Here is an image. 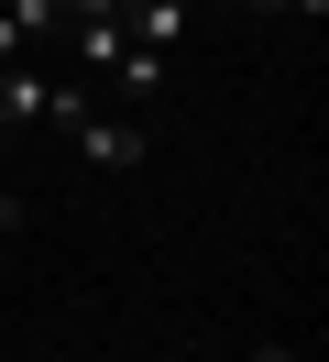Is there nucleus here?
<instances>
[{
    "label": "nucleus",
    "instance_id": "0eeeda50",
    "mask_svg": "<svg viewBox=\"0 0 329 362\" xmlns=\"http://www.w3.org/2000/svg\"><path fill=\"white\" fill-rule=\"evenodd\" d=\"M253 11H307V23H318V11H329V0H253Z\"/></svg>",
    "mask_w": 329,
    "mask_h": 362
},
{
    "label": "nucleus",
    "instance_id": "20e7f679",
    "mask_svg": "<svg viewBox=\"0 0 329 362\" xmlns=\"http://www.w3.org/2000/svg\"><path fill=\"white\" fill-rule=\"evenodd\" d=\"M121 11H132V45H154V55H175V45H187V23H197V11H187V0H121Z\"/></svg>",
    "mask_w": 329,
    "mask_h": 362
},
{
    "label": "nucleus",
    "instance_id": "1a4fd4ad",
    "mask_svg": "<svg viewBox=\"0 0 329 362\" xmlns=\"http://www.w3.org/2000/svg\"><path fill=\"white\" fill-rule=\"evenodd\" d=\"M0 220H11V165H0Z\"/></svg>",
    "mask_w": 329,
    "mask_h": 362
},
{
    "label": "nucleus",
    "instance_id": "9d476101",
    "mask_svg": "<svg viewBox=\"0 0 329 362\" xmlns=\"http://www.w3.org/2000/svg\"><path fill=\"white\" fill-rule=\"evenodd\" d=\"M0 165H11V132H0Z\"/></svg>",
    "mask_w": 329,
    "mask_h": 362
},
{
    "label": "nucleus",
    "instance_id": "423d86ee",
    "mask_svg": "<svg viewBox=\"0 0 329 362\" xmlns=\"http://www.w3.org/2000/svg\"><path fill=\"white\" fill-rule=\"evenodd\" d=\"M88 23H121V0H66V33H88Z\"/></svg>",
    "mask_w": 329,
    "mask_h": 362
},
{
    "label": "nucleus",
    "instance_id": "39448f33",
    "mask_svg": "<svg viewBox=\"0 0 329 362\" xmlns=\"http://www.w3.org/2000/svg\"><path fill=\"white\" fill-rule=\"evenodd\" d=\"M110 77H121L132 99H154V88L175 77V55H154V45H132V33H121V55H110Z\"/></svg>",
    "mask_w": 329,
    "mask_h": 362
},
{
    "label": "nucleus",
    "instance_id": "7ed1b4c3",
    "mask_svg": "<svg viewBox=\"0 0 329 362\" xmlns=\"http://www.w3.org/2000/svg\"><path fill=\"white\" fill-rule=\"evenodd\" d=\"M33 121H55V77L44 66H0V132H33Z\"/></svg>",
    "mask_w": 329,
    "mask_h": 362
},
{
    "label": "nucleus",
    "instance_id": "f257e3e1",
    "mask_svg": "<svg viewBox=\"0 0 329 362\" xmlns=\"http://www.w3.org/2000/svg\"><path fill=\"white\" fill-rule=\"evenodd\" d=\"M55 121L77 132V154L99 165V176H132L143 165V121H121V110H99L88 88H55Z\"/></svg>",
    "mask_w": 329,
    "mask_h": 362
},
{
    "label": "nucleus",
    "instance_id": "f03ea898",
    "mask_svg": "<svg viewBox=\"0 0 329 362\" xmlns=\"http://www.w3.org/2000/svg\"><path fill=\"white\" fill-rule=\"evenodd\" d=\"M44 33H66V0H0V66H22Z\"/></svg>",
    "mask_w": 329,
    "mask_h": 362
},
{
    "label": "nucleus",
    "instance_id": "6e6552de",
    "mask_svg": "<svg viewBox=\"0 0 329 362\" xmlns=\"http://www.w3.org/2000/svg\"><path fill=\"white\" fill-rule=\"evenodd\" d=\"M241 362H296V351H285V340H263V351H241Z\"/></svg>",
    "mask_w": 329,
    "mask_h": 362
}]
</instances>
